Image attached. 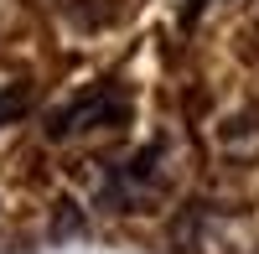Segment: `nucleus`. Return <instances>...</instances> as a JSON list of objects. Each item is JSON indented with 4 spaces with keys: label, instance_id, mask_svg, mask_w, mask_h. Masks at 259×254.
I'll return each instance as SVG.
<instances>
[{
    "label": "nucleus",
    "instance_id": "nucleus-1",
    "mask_svg": "<svg viewBox=\"0 0 259 254\" xmlns=\"http://www.w3.org/2000/svg\"><path fill=\"white\" fill-rule=\"evenodd\" d=\"M124 119H130V99L114 83H99L94 94H83L78 104H68L52 119V135L68 140V135H83V130H109V124H124Z\"/></svg>",
    "mask_w": 259,
    "mask_h": 254
},
{
    "label": "nucleus",
    "instance_id": "nucleus-2",
    "mask_svg": "<svg viewBox=\"0 0 259 254\" xmlns=\"http://www.w3.org/2000/svg\"><path fill=\"white\" fill-rule=\"evenodd\" d=\"M21 109H26V99H21V94H0V124H6V119H16Z\"/></svg>",
    "mask_w": 259,
    "mask_h": 254
},
{
    "label": "nucleus",
    "instance_id": "nucleus-3",
    "mask_svg": "<svg viewBox=\"0 0 259 254\" xmlns=\"http://www.w3.org/2000/svg\"><path fill=\"white\" fill-rule=\"evenodd\" d=\"M197 6H207V0H192V11H197Z\"/></svg>",
    "mask_w": 259,
    "mask_h": 254
}]
</instances>
